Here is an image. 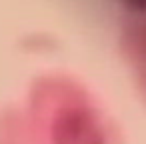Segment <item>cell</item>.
I'll return each instance as SVG.
<instances>
[{
  "instance_id": "cell-1",
  "label": "cell",
  "mask_w": 146,
  "mask_h": 144,
  "mask_svg": "<svg viewBox=\"0 0 146 144\" xmlns=\"http://www.w3.org/2000/svg\"><path fill=\"white\" fill-rule=\"evenodd\" d=\"M122 2L134 10H146V0H122Z\"/></svg>"
}]
</instances>
